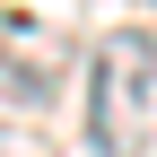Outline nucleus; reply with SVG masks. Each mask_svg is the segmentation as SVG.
Listing matches in <instances>:
<instances>
[{
    "mask_svg": "<svg viewBox=\"0 0 157 157\" xmlns=\"http://www.w3.org/2000/svg\"><path fill=\"white\" fill-rule=\"evenodd\" d=\"M157 131V35H113L87 61V148L140 157Z\"/></svg>",
    "mask_w": 157,
    "mask_h": 157,
    "instance_id": "obj_1",
    "label": "nucleus"
},
{
    "mask_svg": "<svg viewBox=\"0 0 157 157\" xmlns=\"http://www.w3.org/2000/svg\"><path fill=\"white\" fill-rule=\"evenodd\" d=\"M9 44H0V96L9 105H52V78H61V35L52 44H26L35 35V17H9Z\"/></svg>",
    "mask_w": 157,
    "mask_h": 157,
    "instance_id": "obj_2",
    "label": "nucleus"
}]
</instances>
